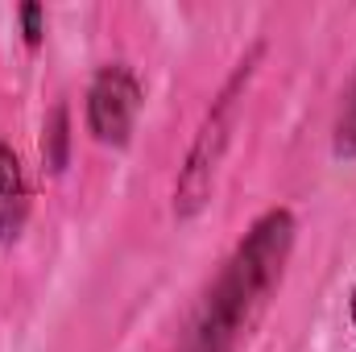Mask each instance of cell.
Listing matches in <instances>:
<instances>
[{
	"label": "cell",
	"mask_w": 356,
	"mask_h": 352,
	"mask_svg": "<svg viewBox=\"0 0 356 352\" xmlns=\"http://www.w3.org/2000/svg\"><path fill=\"white\" fill-rule=\"evenodd\" d=\"M290 245H294L290 211L277 207L253 224V232L236 245L232 262L224 265L220 282L203 303V319L195 328L191 352H232L241 336H249V328L257 323V315L269 307V294L282 282Z\"/></svg>",
	"instance_id": "1"
},
{
	"label": "cell",
	"mask_w": 356,
	"mask_h": 352,
	"mask_svg": "<svg viewBox=\"0 0 356 352\" xmlns=\"http://www.w3.org/2000/svg\"><path fill=\"white\" fill-rule=\"evenodd\" d=\"M249 75H253V58L241 63V71L228 79V88L220 91V99L211 104V112H207V120H203L195 145H191V158H186V170H182V178H178V195H175V211L182 216V220H191V216L207 203V195H211L216 162H220V154H224V145H228L236 95H241V88L249 83Z\"/></svg>",
	"instance_id": "2"
},
{
	"label": "cell",
	"mask_w": 356,
	"mask_h": 352,
	"mask_svg": "<svg viewBox=\"0 0 356 352\" xmlns=\"http://www.w3.org/2000/svg\"><path fill=\"white\" fill-rule=\"evenodd\" d=\"M137 108H141V88H137V75L120 63L104 67L95 75V83L88 91V125L95 133V141L104 145H124L129 133H133V120H137Z\"/></svg>",
	"instance_id": "3"
},
{
	"label": "cell",
	"mask_w": 356,
	"mask_h": 352,
	"mask_svg": "<svg viewBox=\"0 0 356 352\" xmlns=\"http://www.w3.org/2000/svg\"><path fill=\"white\" fill-rule=\"evenodd\" d=\"M25 220H29V186L21 158L8 145H0V245H13L25 232Z\"/></svg>",
	"instance_id": "4"
},
{
	"label": "cell",
	"mask_w": 356,
	"mask_h": 352,
	"mask_svg": "<svg viewBox=\"0 0 356 352\" xmlns=\"http://www.w3.org/2000/svg\"><path fill=\"white\" fill-rule=\"evenodd\" d=\"M67 145H71V120H67V108L58 104L50 112V120H46V133H42V162L50 166V175H63Z\"/></svg>",
	"instance_id": "5"
},
{
	"label": "cell",
	"mask_w": 356,
	"mask_h": 352,
	"mask_svg": "<svg viewBox=\"0 0 356 352\" xmlns=\"http://www.w3.org/2000/svg\"><path fill=\"white\" fill-rule=\"evenodd\" d=\"M336 158H356V79L348 88V104L336 125Z\"/></svg>",
	"instance_id": "6"
},
{
	"label": "cell",
	"mask_w": 356,
	"mask_h": 352,
	"mask_svg": "<svg viewBox=\"0 0 356 352\" xmlns=\"http://www.w3.org/2000/svg\"><path fill=\"white\" fill-rule=\"evenodd\" d=\"M42 17H46V13H42V4H25V8H21L25 46H29V50H38V46H42Z\"/></svg>",
	"instance_id": "7"
},
{
	"label": "cell",
	"mask_w": 356,
	"mask_h": 352,
	"mask_svg": "<svg viewBox=\"0 0 356 352\" xmlns=\"http://www.w3.org/2000/svg\"><path fill=\"white\" fill-rule=\"evenodd\" d=\"M353 323H356V290H353Z\"/></svg>",
	"instance_id": "8"
}]
</instances>
